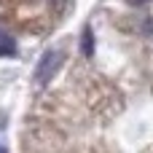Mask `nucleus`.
I'll return each instance as SVG.
<instances>
[{"mask_svg":"<svg viewBox=\"0 0 153 153\" xmlns=\"http://www.w3.org/2000/svg\"><path fill=\"white\" fill-rule=\"evenodd\" d=\"M0 153H8V151H5V145H0Z\"/></svg>","mask_w":153,"mask_h":153,"instance_id":"4","label":"nucleus"},{"mask_svg":"<svg viewBox=\"0 0 153 153\" xmlns=\"http://www.w3.org/2000/svg\"><path fill=\"white\" fill-rule=\"evenodd\" d=\"M59 65H62V54L56 51V48H51V51H46L43 56H40V62H38V67H35V83H48L51 78H54V73L59 70Z\"/></svg>","mask_w":153,"mask_h":153,"instance_id":"1","label":"nucleus"},{"mask_svg":"<svg viewBox=\"0 0 153 153\" xmlns=\"http://www.w3.org/2000/svg\"><path fill=\"white\" fill-rule=\"evenodd\" d=\"M13 54H16V40L5 30H0V56H13Z\"/></svg>","mask_w":153,"mask_h":153,"instance_id":"2","label":"nucleus"},{"mask_svg":"<svg viewBox=\"0 0 153 153\" xmlns=\"http://www.w3.org/2000/svg\"><path fill=\"white\" fill-rule=\"evenodd\" d=\"M91 51H94V46H91V30H86L83 32V54L91 56Z\"/></svg>","mask_w":153,"mask_h":153,"instance_id":"3","label":"nucleus"}]
</instances>
